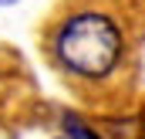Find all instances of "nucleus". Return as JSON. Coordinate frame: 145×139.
Masks as SVG:
<instances>
[{"instance_id": "2", "label": "nucleus", "mask_w": 145, "mask_h": 139, "mask_svg": "<svg viewBox=\"0 0 145 139\" xmlns=\"http://www.w3.org/2000/svg\"><path fill=\"white\" fill-rule=\"evenodd\" d=\"M61 122H64V132H68L64 139H98V132H91V126L81 115H74V112H64Z\"/></svg>"}, {"instance_id": "1", "label": "nucleus", "mask_w": 145, "mask_h": 139, "mask_svg": "<svg viewBox=\"0 0 145 139\" xmlns=\"http://www.w3.org/2000/svg\"><path fill=\"white\" fill-rule=\"evenodd\" d=\"M51 61L71 81H108L125 61V31L115 14L81 7L61 17L51 31Z\"/></svg>"}, {"instance_id": "3", "label": "nucleus", "mask_w": 145, "mask_h": 139, "mask_svg": "<svg viewBox=\"0 0 145 139\" xmlns=\"http://www.w3.org/2000/svg\"><path fill=\"white\" fill-rule=\"evenodd\" d=\"M14 3H17V0H0V10H3V7H14Z\"/></svg>"}]
</instances>
